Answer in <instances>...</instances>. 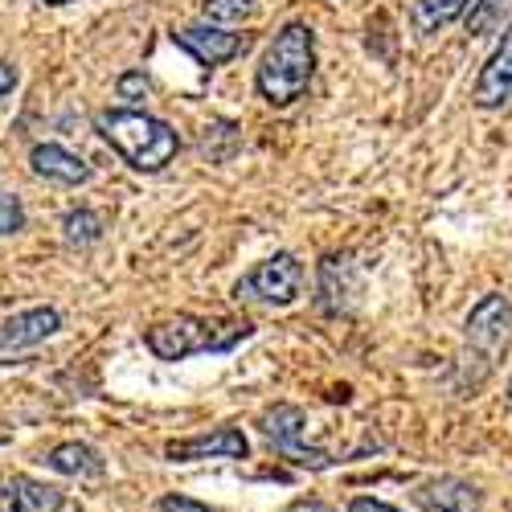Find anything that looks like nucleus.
<instances>
[{
	"instance_id": "nucleus-10",
	"label": "nucleus",
	"mask_w": 512,
	"mask_h": 512,
	"mask_svg": "<svg viewBox=\"0 0 512 512\" xmlns=\"http://www.w3.org/2000/svg\"><path fill=\"white\" fill-rule=\"evenodd\" d=\"M62 328V316L54 308H29V312H17L0 324V353H17V349H29V345H41L46 336H54Z\"/></svg>"
},
{
	"instance_id": "nucleus-23",
	"label": "nucleus",
	"mask_w": 512,
	"mask_h": 512,
	"mask_svg": "<svg viewBox=\"0 0 512 512\" xmlns=\"http://www.w3.org/2000/svg\"><path fill=\"white\" fill-rule=\"evenodd\" d=\"M349 512H398V508L381 504V500H373V496H361V500H353V504H349Z\"/></svg>"
},
{
	"instance_id": "nucleus-12",
	"label": "nucleus",
	"mask_w": 512,
	"mask_h": 512,
	"mask_svg": "<svg viewBox=\"0 0 512 512\" xmlns=\"http://www.w3.org/2000/svg\"><path fill=\"white\" fill-rule=\"evenodd\" d=\"M62 508V492L29 480V476H13L9 484H0V512H58Z\"/></svg>"
},
{
	"instance_id": "nucleus-6",
	"label": "nucleus",
	"mask_w": 512,
	"mask_h": 512,
	"mask_svg": "<svg viewBox=\"0 0 512 512\" xmlns=\"http://www.w3.org/2000/svg\"><path fill=\"white\" fill-rule=\"evenodd\" d=\"M508 332H512V304L504 295H484L472 308V316H467V345L484 357H496L508 345Z\"/></svg>"
},
{
	"instance_id": "nucleus-27",
	"label": "nucleus",
	"mask_w": 512,
	"mask_h": 512,
	"mask_svg": "<svg viewBox=\"0 0 512 512\" xmlns=\"http://www.w3.org/2000/svg\"><path fill=\"white\" fill-rule=\"evenodd\" d=\"M508 394H512V386H508Z\"/></svg>"
},
{
	"instance_id": "nucleus-5",
	"label": "nucleus",
	"mask_w": 512,
	"mask_h": 512,
	"mask_svg": "<svg viewBox=\"0 0 512 512\" xmlns=\"http://www.w3.org/2000/svg\"><path fill=\"white\" fill-rule=\"evenodd\" d=\"M304 431H308V418H304L300 406L279 402V406L263 410V435H267L279 451H287L295 463H304V467H328V455H324V451L304 447Z\"/></svg>"
},
{
	"instance_id": "nucleus-25",
	"label": "nucleus",
	"mask_w": 512,
	"mask_h": 512,
	"mask_svg": "<svg viewBox=\"0 0 512 512\" xmlns=\"http://www.w3.org/2000/svg\"><path fill=\"white\" fill-rule=\"evenodd\" d=\"M291 512H328V504H320V500H300V504H291Z\"/></svg>"
},
{
	"instance_id": "nucleus-14",
	"label": "nucleus",
	"mask_w": 512,
	"mask_h": 512,
	"mask_svg": "<svg viewBox=\"0 0 512 512\" xmlns=\"http://www.w3.org/2000/svg\"><path fill=\"white\" fill-rule=\"evenodd\" d=\"M46 463L54 467L58 476H103V459L87 443H58L46 455Z\"/></svg>"
},
{
	"instance_id": "nucleus-4",
	"label": "nucleus",
	"mask_w": 512,
	"mask_h": 512,
	"mask_svg": "<svg viewBox=\"0 0 512 512\" xmlns=\"http://www.w3.org/2000/svg\"><path fill=\"white\" fill-rule=\"evenodd\" d=\"M144 345L160 357V361H185L193 353H205V349H226L230 336H218L213 324L197 320V316H177V320H164V324H152L144 332Z\"/></svg>"
},
{
	"instance_id": "nucleus-7",
	"label": "nucleus",
	"mask_w": 512,
	"mask_h": 512,
	"mask_svg": "<svg viewBox=\"0 0 512 512\" xmlns=\"http://www.w3.org/2000/svg\"><path fill=\"white\" fill-rule=\"evenodd\" d=\"M250 443L242 431L234 426H218L213 435H193V439H181V443H168L164 455L177 459V463H193V459H246Z\"/></svg>"
},
{
	"instance_id": "nucleus-18",
	"label": "nucleus",
	"mask_w": 512,
	"mask_h": 512,
	"mask_svg": "<svg viewBox=\"0 0 512 512\" xmlns=\"http://www.w3.org/2000/svg\"><path fill=\"white\" fill-rule=\"evenodd\" d=\"M201 13L209 25H242L259 13L254 0H201Z\"/></svg>"
},
{
	"instance_id": "nucleus-3",
	"label": "nucleus",
	"mask_w": 512,
	"mask_h": 512,
	"mask_svg": "<svg viewBox=\"0 0 512 512\" xmlns=\"http://www.w3.org/2000/svg\"><path fill=\"white\" fill-rule=\"evenodd\" d=\"M304 287V267L295 254L279 250L271 254V259H263L259 267H254L238 287H234V300L242 304H271V308H287L295 295H300Z\"/></svg>"
},
{
	"instance_id": "nucleus-13",
	"label": "nucleus",
	"mask_w": 512,
	"mask_h": 512,
	"mask_svg": "<svg viewBox=\"0 0 512 512\" xmlns=\"http://www.w3.org/2000/svg\"><path fill=\"white\" fill-rule=\"evenodd\" d=\"M33 173L37 177H50V181H62V185H87L91 181V164L66 152L62 144H37L33 148Z\"/></svg>"
},
{
	"instance_id": "nucleus-8",
	"label": "nucleus",
	"mask_w": 512,
	"mask_h": 512,
	"mask_svg": "<svg viewBox=\"0 0 512 512\" xmlns=\"http://www.w3.org/2000/svg\"><path fill=\"white\" fill-rule=\"evenodd\" d=\"M472 99H476V107H484V111L512 103V21H508V29H504V41L496 46V54H492L488 66L480 70L476 95H472Z\"/></svg>"
},
{
	"instance_id": "nucleus-16",
	"label": "nucleus",
	"mask_w": 512,
	"mask_h": 512,
	"mask_svg": "<svg viewBox=\"0 0 512 512\" xmlns=\"http://www.w3.org/2000/svg\"><path fill=\"white\" fill-rule=\"evenodd\" d=\"M467 9H472V0H418L414 5V29L418 33H439L443 25L463 17Z\"/></svg>"
},
{
	"instance_id": "nucleus-9",
	"label": "nucleus",
	"mask_w": 512,
	"mask_h": 512,
	"mask_svg": "<svg viewBox=\"0 0 512 512\" xmlns=\"http://www.w3.org/2000/svg\"><path fill=\"white\" fill-rule=\"evenodd\" d=\"M173 37H177V46L189 50L201 66H222V62L242 54V37L226 33L222 25H189V29L173 33Z\"/></svg>"
},
{
	"instance_id": "nucleus-19",
	"label": "nucleus",
	"mask_w": 512,
	"mask_h": 512,
	"mask_svg": "<svg viewBox=\"0 0 512 512\" xmlns=\"http://www.w3.org/2000/svg\"><path fill=\"white\" fill-rule=\"evenodd\" d=\"M512 5V0H472V13H467V29H472L476 37L492 33L500 21H504V9Z\"/></svg>"
},
{
	"instance_id": "nucleus-1",
	"label": "nucleus",
	"mask_w": 512,
	"mask_h": 512,
	"mask_svg": "<svg viewBox=\"0 0 512 512\" xmlns=\"http://www.w3.org/2000/svg\"><path fill=\"white\" fill-rule=\"evenodd\" d=\"M312 70H316V41H312V29L291 21L275 33V41L267 46L263 62H259V74H254V82H259V95L271 103V107H287L295 103L308 82H312Z\"/></svg>"
},
{
	"instance_id": "nucleus-2",
	"label": "nucleus",
	"mask_w": 512,
	"mask_h": 512,
	"mask_svg": "<svg viewBox=\"0 0 512 512\" xmlns=\"http://www.w3.org/2000/svg\"><path fill=\"white\" fill-rule=\"evenodd\" d=\"M103 140L140 173H156L177 156L181 140L164 119H152L144 111H103L99 115Z\"/></svg>"
},
{
	"instance_id": "nucleus-17",
	"label": "nucleus",
	"mask_w": 512,
	"mask_h": 512,
	"mask_svg": "<svg viewBox=\"0 0 512 512\" xmlns=\"http://www.w3.org/2000/svg\"><path fill=\"white\" fill-rule=\"evenodd\" d=\"M62 234H66L70 246H91V242L103 238V218L95 209H74V213H66Z\"/></svg>"
},
{
	"instance_id": "nucleus-21",
	"label": "nucleus",
	"mask_w": 512,
	"mask_h": 512,
	"mask_svg": "<svg viewBox=\"0 0 512 512\" xmlns=\"http://www.w3.org/2000/svg\"><path fill=\"white\" fill-rule=\"evenodd\" d=\"M144 95H148V78H144L140 70H132V74H123V78H119V99L140 103Z\"/></svg>"
},
{
	"instance_id": "nucleus-15",
	"label": "nucleus",
	"mask_w": 512,
	"mask_h": 512,
	"mask_svg": "<svg viewBox=\"0 0 512 512\" xmlns=\"http://www.w3.org/2000/svg\"><path fill=\"white\" fill-rule=\"evenodd\" d=\"M422 500L439 508V512H476L480 508V492L463 480H435L431 488L422 492Z\"/></svg>"
},
{
	"instance_id": "nucleus-22",
	"label": "nucleus",
	"mask_w": 512,
	"mask_h": 512,
	"mask_svg": "<svg viewBox=\"0 0 512 512\" xmlns=\"http://www.w3.org/2000/svg\"><path fill=\"white\" fill-rule=\"evenodd\" d=\"M156 508H160V512H209L205 504H197V500H189V496H164Z\"/></svg>"
},
{
	"instance_id": "nucleus-11",
	"label": "nucleus",
	"mask_w": 512,
	"mask_h": 512,
	"mask_svg": "<svg viewBox=\"0 0 512 512\" xmlns=\"http://www.w3.org/2000/svg\"><path fill=\"white\" fill-rule=\"evenodd\" d=\"M361 291V275L353 267V259H324L320 263V308L328 312H345Z\"/></svg>"
},
{
	"instance_id": "nucleus-26",
	"label": "nucleus",
	"mask_w": 512,
	"mask_h": 512,
	"mask_svg": "<svg viewBox=\"0 0 512 512\" xmlns=\"http://www.w3.org/2000/svg\"><path fill=\"white\" fill-rule=\"evenodd\" d=\"M46 5H66V0H46Z\"/></svg>"
},
{
	"instance_id": "nucleus-24",
	"label": "nucleus",
	"mask_w": 512,
	"mask_h": 512,
	"mask_svg": "<svg viewBox=\"0 0 512 512\" xmlns=\"http://www.w3.org/2000/svg\"><path fill=\"white\" fill-rule=\"evenodd\" d=\"M13 87H17V70L9 62H0V99L13 95Z\"/></svg>"
},
{
	"instance_id": "nucleus-20",
	"label": "nucleus",
	"mask_w": 512,
	"mask_h": 512,
	"mask_svg": "<svg viewBox=\"0 0 512 512\" xmlns=\"http://www.w3.org/2000/svg\"><path fill=\"white\" fill-rule=\"evenodd\" d=\"M17 230H25V209H21L17 197L0 193V238H5V234H17Z\"/></svg>"
}]
</instances>
